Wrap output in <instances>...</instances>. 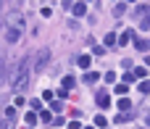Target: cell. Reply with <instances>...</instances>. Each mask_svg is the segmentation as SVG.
I'll use <instances>...</instances> for the list:
<instances>
[{
    "mask_svg": "<svg viewBox=\"0 0 150 129\" xmlns=\"http://www.w3.org/2000/svg\"><path fill=\"white\" fill-rule=\"evenodd\" d=\"M137 16H142V29H150V5H137Z\"/></svg>",
    "mask_w": 150,
    "mask_h": 129,
    "instance_id": "1",
    "label": "cell"
},
{
    "mask_svg": "<svg viewBox=\"0 0 150 129\" xmlns=\"http://www.w3.org/2000/svg\"><path fill=\"white\" fill-rule=\"evenodd\" d=\"M18 37H21V29H18V26H8V29H5V42L13 45V42H18Z\"/></svg>",
    "mask_w": 150,
    "mask_h": 129,
    "instance_id": "2",
    "label": "cell"
},
{
    "mask_svg": "<svg viewBox=\"0 0 150 129\" xmlns=\"http://www.w3.org/2000/svg\"><path fill=\"white\" fill-rule=\"evenodd\" d=\"M5 21H8L11 26H18V29L24 26V16H21V13H8V16H5Z\"/></svg>",
    "mask_w": 150,
    "mask_h": 129,
    "instance_id": "3",
    "label": "cell"
},
{
    "mask_svg": "<svg viewBox=\"0 0 150 129\" xmlns=\"http://www.w3.org/2000/svg\"><path fill=\"white\" fill-rule=\"evenodd\" d=\"M98 79H100V74H95V71H87V74H84V79H82V82H84V84H95V82H98Z\"/></svg>",
    "mask_w": 150,
    "mask_h": 129,
    "instance_id": "4",
    "label": "cell"
},
{
    "mask_svg": "<svg viewBox=\"0 0 150 129\" xmlns=\"http://www.w3.org/2000/svg\"><path fill=\"white\" fill-rule=\"evenodd\" d=\"M134 47H137L140 53H148V50H150V40H137V42H134Z\"/></svg>",
    "mask_w": 150,
    "mask_h": 129,
    "instance_id": "5",
    "label": "cell"
},
{
    "mask_svg": "<svg viewBox=\"0 0 150 129\" xmlns=\"http://www.w3.org/2000/svg\"><path fill=\"white\" fill-rule=\"evenodd\" d=\"M98 106H100V108H108V106H111V98H108L105 92H100V95H98Z\"/></svg>",
    "mask_w": 150,
    "mask_h": 129,
    "instance_id": "6",
    "label": "cell"
},
{
    "mask_svg": "<svg viewBox=\"0 0 150 129\" xmlns=\"http://www.w3.org/2000/svg\"><path fill=\"white\" fill-rule=\"evenodd\" d=\"M87 13V5L84 3H74V16H84Z\"/></svg>",
    "mask_w": 150,
    "mask_h": 129,
    "instance_id": "7",
    "label": "cell"
},
{
    "mask_svg": "<svg viewBox=\"0 0 150 129\" xmlns=\"http://www.w3.org/2000/svg\"><path fill=\"white\" fill-rule=\"evenodd\" d=\"M132 37H134V32H124V34L119 37V45H129V42H132Z\"/></svg>",
    "mask_w": 150,
    "mask_h": 129,
    "instance_id": "8",
    "label": "cell"
},
{
    "mask_svg": "<svg viewBox=\"0 0 150 129\" xmlns=\"http://www.w3.org/2000/svg\"><path fill=\"white\" fill-rule=\"evenodd\" d=\"M113 92H116V95H127V92H129V84H127V82H121V84H116V87H113Z\"/></svg>",
    "mask_w": 150,
    "mask_h": 129,
    "instance_id": "9",
    "label": "cell"
},
{
    "mask_svg": "<svg viewBox=\"0 0 150 129\" xmlns=\"http://www.w3.org/2000/svg\"><path fill=\"white\" fill-rule=\"evenodd\" d=\"M129 108H132V103H129L127 98H121V100H119V111H124V113H129Z\"/></svg>",
    "mask_w": 150,
    "mask_h": 129,
    "instance_id": "10",
    "label": "cell"
},
{
    "mask_svg": "<svg viewBox=\"0 0 150 129\" xmlns=\"http://www.w3.org/2000/svg\"><path fill=\"white\" fill-rule=\"evenodd\" d=\"M37 119H40V116L29 111V113H26V127H34V124H37Z\"/></svg>",
    "mask_w": 150,
    "mask_h": 129,
    "instance_id": "11",
    "label": "cell"
},
{
    "mask_svg": "<svg viewBox=\"0 0 150 129\" xmlns=\"http://www.w3.org/2000/svg\"><path fill=\"white\" fill-rule=\"evenodd\" d=\"M116 42H119V40H116V34H113V32H111V34H105V45H108V47H113Z\"/></svg>",
    "mask_w": 150,
    "mask_h": 129,
    "instance_id": "12",
    "label": "cell"
},
{
    "mask_svg": "<svg viewBox=\"0 0 150 129\" xmlns=\"http://www.w3.org/2000/svg\"><path fill=\"white\" fill-rule=\"evenodd\" d=\"M45 63H47V50L40 55V61H37V69H45Z\"/></svg>",
    "mask_w": 150,
    "mask_h": 129,
    "instance_id": "13",
    "label": "cell"
},
{
    "mask_svg": "<svg viewBox=\"0 0 150 129\" xmlns=\"http://www.w3.org/2000/svg\"><path fill=\"white\" fill-rule=\"evenodd\" d=\"M79 66L82 69H90V55H79Z\"/></svg>",
    "mask_w": 150,
    "mask_h": 129,
    "instance_id": "14",
    "label": "cell"
},
{
    "mask_svg": "<svg viewBox=\"0 0 150 129\" xmlns=\"http://www.w3.org/2000/svg\"><path fill=\"white\" fill-rule=\"evenodd\" d=\"M74 84H76V79H74V77H63V87H66V90H69V87H74Z\"/></svg>",
    "mask_w": 150,
    "mask_h": 129,
    "instance_id": "15",
    "label": "cell"
},
{
    "mask_svg": "<svg viewBox=\"0 0 150 129\" xmlns=\"http://www.w3.org/2000/svg\"><path fill=\"white\" fill-rule=\"evenodd\" d=\"M92 121H95V127H105V124H108V121H105V116H95Z\"/></svg>",
    "mask_w": 150,
    "mask_h": 129,
    "instance_id": "16",
    "label": "cell"
},
{
    "mask_svg": "<svg viewBox=\"0 0 150 129\" xmlns=\"http://www.w3.org/2000/svg\"><path fill=\"white\" fill-rule=\"evenodd\" d=\"M124 11H127V5H124V3H119V5H116V8H113V13H116V16H121V13H124Z\"/></svg>",
    "mask_w": 150,
    "mask_h": 129,
    "instance_id": "17",
    "label": "cell"
},
{
    "mask_svg": "<svg viewBox=\"0 0 150 129\" xmlns=\"http://www.w3.org/2000/svg\"><path fill=\"white\" fill-rule=\"evenodd\" d=\"M40 119H42V121H53V116H50V111H40Z\"/></svg>",
    "mask_w": 150,
    "mask_h": 129,
    "instance_id": "18",
    "label": "cell"
},
{
    "mask_svg": "<svg viewBox=\"0 0 150 129\" xmlns=\"http://www.w3.org/2000/svg\"><path fill=\"white\" fill-rule=\"evenodd\" d=\"M134 77H137V79H142V77H145V69H142V66H137V69H134Z\"/></svg>",
    "mask_w": 150,
    "mask_h": 129,
    "instance_id": "19",
    "label": "cell"
},
{
    "mask_svg": "<svg viewBox=\"0 0 150 129\" xmlns=\"http://www.w3.org/2000/svg\"><path fill=\"white\" fill-rule=\"evenodd\" d=\"M134 79H137V77H134V71H127V77H124V82L129 84V82H134Z\"/></svg>",
    "mask_w": 150,
    "mask_h": 129,
    "instance_id": "20",
    "label": "cell"
},
{
    "mask_svg": "<svg viewBox=\"0 0 150 129\" xmlns=\"http://www.w3.org/2000/svg\"><path fill=\"white\" fill-rule=\"evenodd\" d=\"M105 82H111V84H113V82H116V74H113V71H108V74H105Z\"/></svg>",
    "mask_w": 150,
    "mask_h": 129,
    "instance_id": "21",
    "label": "cell"
},
{
    "mask_svg": "<svg viewBox=\"0 0 150 129\" xmlns=\"http://www.w3.org/2000/svg\"><path fill=\"white\" fill-rule=\"evenodd\" d=\"M140 92H150V82H142L140 84Z\"/></svg>",
    "mask_w": 150,
    "mask_h": 129,
    "instance_id": "22",
    "label": "cell"
},
{
    "mask_svg": "<svg viewBox=\"0 0 150 129\" xmlns=\"http://www.w3.org/2000/svg\"><path fill=\"white\" fill-rule=\"evenodd\" d=\"M145 61H148V66H150V55H148V58H145Z\"/></svg>",
    "mask_w": 150,
    "mask_h": 129,
    "instance_id": "23",
    "label": "cell"
},
{
    "mask_svg": "<svg viewBox=\"0 0 150 129\" xmlns=\"http://www.w3.org/2000/svg\"><path fill=\"white\" fill-rule=\"evenodd\" d=\"M84 129H92V127H84Z\"/></svg>",
    "mask_w": 150,
    "mask_h": 129,
    "instance_id": "24",
    "label": "cell"
}]
</instances>
